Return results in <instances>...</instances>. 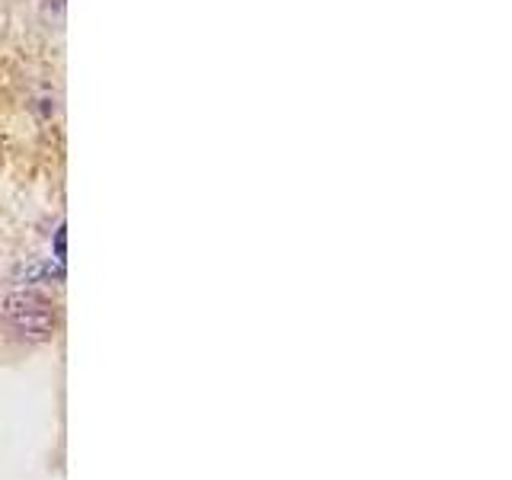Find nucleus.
<instances>
[{"instance_id":"nucleus-1","label":"nucleus","mask_w":512,"mask_h":480,"mask_svg":"<svg viewBox=\"0 0 512 480\" xmlns=\"http://www.w3.org/2000/svg\"><path fill=\"white\" fill-rule=\"evenodd\" d=\"M7 314L13 320V327L26 333V336H48L55 327V314L52 304L36 298V295H16L7 304Z\"/></svg>"}]
</instances>
